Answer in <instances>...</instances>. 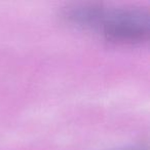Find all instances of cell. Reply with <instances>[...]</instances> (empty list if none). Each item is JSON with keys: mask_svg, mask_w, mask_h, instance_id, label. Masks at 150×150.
<instances>
[{"mask_svg": "<svg viewBox=\"0 0 150 150\" xmlns=\"http://www.w3.org/2000/svg\"><path fill=\"white\" fill-rule=\"evenodd\" d=\"M73 19L84 25L97 27L110 39L137 41L148 33V15L141 9L79 8Z\"/></svg>", "mask_w": 150, "mask_h": 150, "instance_id": "6da1fadb", "label": "cell"}]
</instances>
